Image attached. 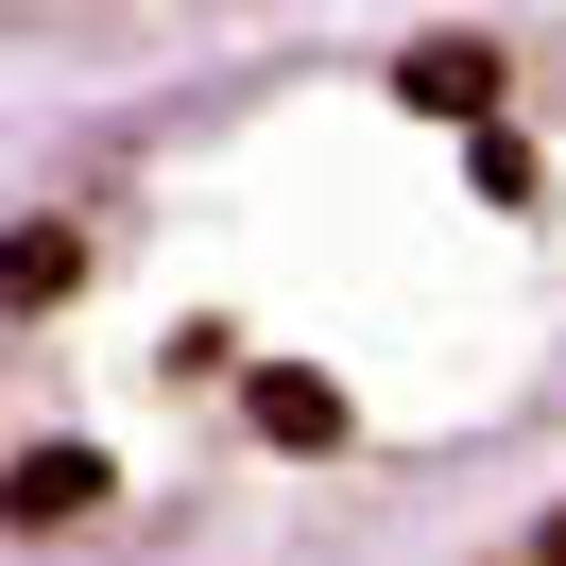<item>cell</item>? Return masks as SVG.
<instances>
[{
  "label": "cell",
  "mask_w": 566,
  "mask_h": 566,
  "mask_svg": "<svg viewBox=\"0 0 566 566\" xmlns=\"http://www.w3.org/2000/svg\"><path fill=\"white\" fill-rule=\"evenodd\" d=\"M515 566H566V497H549V515H532V549H515Z\"/></svg>",
  "instance_id": "1"
}]
</instances>
